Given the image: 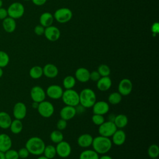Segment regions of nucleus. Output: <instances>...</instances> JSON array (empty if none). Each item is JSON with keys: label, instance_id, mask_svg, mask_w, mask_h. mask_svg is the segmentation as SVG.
Returning <instances> with one entry per match:
<instances>
[{"label": "nucleus", "instance_id": "f257e3e1", "mask_svg": "<svg viewBox=\"0 0 159 159\" xmlns=\"http://www.w3.org/2000/svg\"><path fill=\"white\" fill-rule=\"evenodd\" d=\"M91 146L93 149L99 155H104L110 151L112 143L110 138L99 135L93 138Z\"/></svg>", "mask_w": 159, "mask_h": 159}, {"label": "nucleus", "instance_id": "f03ea898", "mask_svg": "<svg viewBox=\"0 0 159 159\" xmlns=\"http://www.w3.org/2000/svg\"><path fill=\"white\" fill-rule=\"evenodd\" d=\"M45 143L43 140L39 137H32L29 138L25 145V147L28 150L30 154L40 156L43 154Z\"/></svg>", "mask_w": 159, "mask_h": 159}, {"label": "nucleus", "instance_id": "7ed1b4c3", "mask_svg": "<svg viewBox=\"0 0 159 159\" xmlns=\"http://www.w3.org/2000/svg\"><path fill=\"white\" fill-rule=\"evenodd\" d=\"M80 104L84 108H90L96 101V95L94 91L90 88H84L79 93Z\"/></svg>", "mask_w": 159, "mask_h": 159}, {"label": "nucleus", "instance_id": "20e7f679", "mask_svg": "<svg viewBox=\"0 0 159 159\" xmlns=\"http://www.w3.org/2000/svg\"><path fill=\"white\" fill-rule=\"evenodd\" d=\"M61 99L66 106L76 107L80 104L79 93L73 89H65L63 91Z\"/></svg>", "mask_w": 159, "mask_h": 159}, {"label": "nucleus", "instance_id": "39448f33", "mask_svg": "<svg viewBox=\"0 0 159 159\" xmlns=\"http://www.w3.org/2000/svg\"><path fill=\"white\" fill-rule=\"evenodd\" d=\"M53 16L58 22L63 24L68 22L71 19L73 13L69 8L61 7L56 10Z\"/></svg>", "mask_w": 159, "mask_h": 159}, {"label": "nucleus", "instance_id": "423d86ee", "mask_svg": "<svg viewBox=\"0 0 159 159\" xmlns=\"http://www.w3.org/2000/svg\"><path fill=\"white\" fill-rule=\"evenodd\" d=\"M37 109L39 114L44 118L50 117L55 111V107L53 104L45 100L39 102Z\"/></svg>", "mask_w": 159, "mask_h": 159}, {"label": "nucleus", "instance_id": "0eeeda50", "mask_svg": "<svg viewBox=\"0 0 159 159\" xmlns=\"http://www.w3.org/2000/svg\"><path fill=\"white\" fill-rule=\"evenodd\" d=\"M7 11L9 17L16 19L23 16L25 12V9L22 4L20 2H14L9 5Z\"/></svg>", "mask_w": 159, "mask_h": 159}, {"label": "nucleus", "instance_id": "6e6552de", "mask_svg": "<svg viewBox=\"0 0 159 159\" xmlns=\"http://www.w3.org/2000/svg\"><path fill=\"white\" fill-rule=\"evenodd\" d=\"M117 129V128L113 122L107 120L104 121L99 126L98 133L99 134V135L110 138Z\"/></svg>", "mask_w": 159, "mask_h": 159}, {"label": "nucleus", "instance_id": "1a4fd4ad", "mask_svg": "<svg viewBox=\"0 0 159 159\" xmlns=\"http://www.w3.org/2000/svg\"><path fill=\"white\" fill-rule=\"evenodd\" d=\"M55 148L57 155L63 158L68 157L71 153V147L70 144L65 140H62L58 143Z\"/></svg>", "mask_w": 159, "mask_h": 159}, {"label": "nucleus", "instance_id": "9d476101", "mask_svg": "<svg viewBox=\"0 0 159 159\" xmlns=\"http://www.w3.org/2000/svg\"><path fill=\"white\" fill-rule=\"evenodd\" d=\"M30 96L33 101L40 102L45 99L46 93L41 86H34L30 89Z\"/></svg>", "mask_w": 159, "mask_h": 159}, {"label": "nucleus", "instance_id": "9b49d317", "mask_svg": "<svg viewBox=\"0 0 159 159\" xmlns=\"http://www.w3.org/2000/svg\"><path fill=\"white\" fill-rule=\"evenodd\" d=\"M133 84L130 80L128 78H123L121 80L118 84V92L122 96H128L132 91Z\"/></svg>", "mask_w": 159, "mask_h": 159}, {"label": "nucleus", "instance_id": "f8f14e48", "mask_svg": "<svg viewBox=\"0 0 159 159\" xmlns=\"http://www.w3.org/2000/svg\"><path fill=\"white\" fill-rule=\"evenodd\" d=\"M46 96L52 99H59L61 98L63 89L61 86L58 84H52L47 87L46 91Z\"/></svg>", "mask_w": 159, "mask_h": 159}, {"label": "nucleus", "instance_id": "ddd939ff", "mask_svg": "<svg viewBox=\"0 0 159 159\" xmlns=\"http://www.w3.org/2000/svg\"><path fill=\"white\" fill-rule=\"evenodd\" d=\"M12 114L15 119L22 120L24 119L27 114V107L22 102H16L12 109Z\"/></svg>", "mask_w": 159, "mask_h": 159}, {"label": "nucleus", "instance_id": "4468645a", "mask_svg": "<svg viewBox=\"0 0 159 159\" xmlns=\"http://www.w3.org/2000/svg\"><path fill=\"white\" fill-rule=\"evenodd\" d=\"M46 39L51 42H55L59 39L60 37V31L55 26L50 25L45 28L44 34Z\"/></svg>", "mask_w": 159, "mask_h": 159}, {"label": "nucleus", "instance_id": "2eb2a0df", "mask_svg": "<svg viewBox=\"0 0 159 159\" xmlns=\"http://www.w3.org/2000/svg\"><path fill=\"white\" fill-rule=\"evenodd\" d=\"M93 114L105 115L109 111V105L107 102L104 101H96L94 105L92 106Z\"/></svg>", "mask_w": 159, "mask_h": 159}, {"label": "nucleus", "instance_id": "dca6fc26", "mask_svg": "<svg viewBox=\"0 0 159 159\" xmlns=\"http://www.w3.org/2000/svg\"><path fill=\"white\" fill-rule=\"evenodd\" d=\"M76 114V111L75 107L66 106H63L60 111V116L61 119L65 120H69L73 119Z\"/></svg>", "mask_w": 159, "mask_h": 159}, {"label": "nucleus", "instance_id": "f3484780", "mask_svg": "<svg viewBox=\"0 0 159 159\" xmlns=\"http://www.w3.org/2000/svg\"><path fill=\"white\" fill-rule=\"evenodd\" d=\"M111 141L112 144L117 146L123 145L126 140V134L122 129H117L114 134L111 136Z\"/></svg>", "mask_w": 159, "mask_h": 159}, {"label": "nucleus", "instance_id": "a211bd4d", "mask_svg": "<svg viewBox=\"0 0 159 159\" xmlns=\"http://www.w3.org/2000/svg\"><path fill=\"white\" fill-rule=\"evenodd\" d=\"M89 71L84 67H80L76 69L75 73V78L81 83H86L89 81Z\"/></svg>", "mask_w": 159, "mask_h": 159}, {"label": "nucleus", "instance_id": "6ab92c4d", "mask_svg": "<svg viewBox=\"0 0 159 159\" xmlns=\"http://www.w3.org/2000/svg\"><path fill=\"white\" fill-rule=\"evenodd\" d=\"M93 138L94 137L89 134H83L78 137L77 143L80 147L87 148L91 146Z\"/></svg>", "mask_w": 159, "mask_h": 159}, {"label": "nucleus", "instance_id": "aec40b11", "mask_svg": "<svg viewBox=\"0 0 159 159\" xmlns=\"http://www.w3.org/2000/svg\"><path fill=\"white\" fill-rule=\"evenodd\" d=\"M43 75L48 78H54L58 74V69L52 63H47L43 68Z\"/></svg>", "mask_w": 159, "mask_h": 159}, {"label": "nucleus", "instance_id": "412c9836", "mask_svg": "<svg viewBox=\"0 0 159 159\" xmlns=\"http://www.w3.org/2000/svg\"><path fill=\"white\" fill-rule=\"evenodd\" d=\"M112 86V80L109 76H101L96 82V87L101 91L109 90Z\"/></svg>", "mask_w": 159, "mask_h": 159}, {"label": "nucleus", "instance_id": "4be33fe9", "mask_svg": "<svg viewBox=\"0 0 159 159\" xmlns=\"http://www.w3.org/2000/svg\"><path fill=\"white\" fill-rule=\"evenodd\" d=\"M12 142L9 135L2 133L0 134V151L5 152L11 148Z\"/></svg>", "mask_w": 159, "mask_h": 159}, {"label": "nucleus", "instance_id": "5701e85b", "mask_svg": "<svg viewBox=\"0 0 159 159\" xmlns=\"http://www.w3.org/2000/svg\"><path fill=\"white\" fill-rule=\"evenodd\" d=\"M2 25L4 30L6 32L12 33L16 30V22L14 19L7 16L6 18L2 20Z\"/></svg>", "mask_w": 159, "mask_h": 159}, {"label": "nucleus", "instance_id": "b1692460", "mask_svg": "<svg viewBox=\"0 0 159 159\" xmlns=\"http://www.w3.org/2000/svg\"><path fill=\"white\" fill-rule=\"evenodd\" d=\"M53 16L51 13L48 12L42 13L39 18V22L40 25L45 28L52 25L53 22Z\"/></svg>", "mask_w": 159, "mask_h": 159}, {"label": "nucleus", "instance_id": "393cba45", "mask_svg": "<svg viewBox=\"0 0 159 159\" xmlns=\"http://www.w3.org/2000/svg\"><path fill=\"white\" fill-rule=\"evenodd\" d=\"M11 116L5 111L0 112V128L2 129H9L12 122Z\"/></svg>", "mask_w": 159, "mask_h": 159}, {"label": "nucleus", "instance_id": "a878e982", "mask_svg": "<svg viewBox=\"0 0 159 159\" xmlns=\"http://www.w3.org/2000/svg\"><path fill=\"white\" fill-rule=\"evenodd\" d=\"M128 122L129 119L127 116L123 114L116 115L114 120V124L116 125V127L119 129H122L126 127V125L128 124Z\"/></svg>", "mask_w": 159, "mask_h": 159}, {"label": "nucleus", "instance_id": "bb28decb", "mask_svg": "<svg viewBox=\"0 0 159 159\" xmlns=\"http://www.w3.org/2000/svg\"><path fill=\"white\" fill-rule=\"evenodd\" d=\"M99 155L93 149H86L81 152L79 159H99Z\"/></svg>", "mask_w": 159, "mask_h": 159}, {"label": "nucleus", "instance_id": "cd10ccee", "mask_svg": "<svg viewBox=\"0 0 159 159\" xmlns=\"http://www.w3.org/2000/svg\"><path fill=\"white\" fill-rule=\"evenodd\" d=\"M9 129L11 132L14 134H18L20 133L23 129V124L21 122V120L15 119L14 120H12Z\"/></svg>", "mask_w": 159, "mask_h": 159}, {"label": "nucleus", "instance_id": "c85d7f7f", "mask_svg": "<svg viewBox=\"0 0 159 159\" xmlns=\"http://www.w3.org/2000/svg\"><path fill=\"white\" fill-rule=\"evenodd\" d=\"M76 80L73 76L68 75L63 80V86L65 89H73L76 84Z\"/></svg>", "mask_w": 159, "mask_h": 159}, {"label": "nucleus", "instance_id": "c756f323", "mask_svg": "<svg viewBox=\"0 0 159 159\" xmlns=\"http://www.w3.org/2000/svg\"><path fill=\"white\" fill-rule=\"evenodd\" d=\"M29 75L32 79L34 80L40 78L43 75L42 67L38 65L32 66L29 70Z\"/></svg>", "mask_w": 159, "mask_h": 159}, {"label": "nucleus", "instance_id": "7c9ffc66", "mask_svg": "<svg viewBox=\"0 0 159 159\" xmlns=\"http://www.w3.org/2000/svg\"><path fill=\"white\" fill-rule=\"evenodd\" d=\"M43 155L48 159H53L57 155L56 148L53 145H45L43 152Z\"/></svg>", "mask_w": 159, "mask_h": 159}, {"label": "nucleus", "instance_id": "2f4dec72", "mask_svg": "<svg viewBox=\"0 0 159 159\" xmlns=\"http://www.w3.org/2000/svg\"><path fill=\"white\" fill-rule=\"evenodd\" d=\"M50 139L53 143L57 144L58 143L63 140V134L61 130L58 129L54 130L50 133Z\"/></svg>", "mask_w": 159, "mask_h": 159}, {"label": "nucleus", "instance_id": "473e14b6", "mask_svg": "<svg viewBox=\"0 0 159 159\" xmlns=\"http://www.w3.org/2000/svg\"><path fill=\"white\" fill-rule=\"evenodd\" d=\"M122 95L117 91V92H113L111 93L107 98L108 102L112 104L116 105L119 104L122 101Z\"/></svg>", "mask_w": 159, "mask_h": 159}, {"label": "nucleus", "instance_id": "72a5a7b5", "mask_svg": "<svg viewBox=\"0 0 159 159\" xmlns=\"http://www.w3.org/2000/svg\"><path fill=\"white\" fill-rule=\"evenodd\" d=\"M147 154L150 158H158L159 155V147L157 144L150 145L147 150Z\"/></svg>", "mask_w": 159, "mask_h": 159}, {"label": "nucleus", "instance_id": "f704fd0d", "mask_svg": "<svg viewBox=\"0 0 159 159\" xmlns=\"http://www.w3.org/2000/svg\"><path fill=\"white\" fill-rule=\"evenodd\" d=\"M101 76H109L111 74V69L107 65H100L97 70Z\"/></svg>", "mask_w": 159, "mask_h": 159}, {"label": "nucleus", "instance_id": "c9c22d12", "mask_svg": "<svg viewBox=\"0 0 159 159\" xmlns=\"http://www.w3.org/2000/svg\"><path fill=\"white\" fill-rule=\"evenodd\" d=\"M9 63V57L8 54L2 50H0V67L4 68Z\"/></svg>", "mask_w": 159, "mask_h": 159}, {"label": "nucleus", "instance_id": "e433bc0d", "mask_svg": "<svg viewBox=\"0 0 159 159\" xmlns=\"http://www.w3.org/2000/svg\"><path fill=\"white\" fill-rule=\"evenodd\" d=\"M91 120L94 124L98 125V126H99L101 124H102L105 121L104 116L99 115V114H93V115L92 116V117H91Z\"/></svg>", "mask_w": 159, "mask_h": 159}, {"label": "nucleus", "instance_id": "4c0bfd02", "mask_svg": "<svg viewBox=\"0 0 159 159\" xmlns=\"http://www.w3.org/2000/svg\"><path fill=\"white\" fill-rule=\"evenodd\" d=\"M6 159H19V155L17 150L14 149H9L4 152Z\"/></svg>", "mask_w": 159, "mask_h": 159}, {"label": "nucleus", "instance_id": "58836bf2", "mask_svg": "<svg viewBox=\"0 0 159 159\" xmlns=\"http://www.w3.org/2000/svg\"><path fill=\"white\" fill-rule=\"evenodd\" d=\"M17 152H18V155H19V158H22V159L27 158L29 157V154H30L29 151H28V150L25 147L20 148L17 151Z\"/></svg>", "mask_w": 159, "mask_h": 159}, {"label": "nucleus", "instance_id": "ea45409f", "mask_svg": "<svg viewBox=\"0 0 159 159\" xmlns=\"http://www.w3.org/2000/svg\"><path fill=\"white\" fill-rule=\"evenodd\" d=\"M67 127V121L63 119H59L57 122V128L59 130H63L66 129Z\"/></svg>", "mask_w": 159, "mask_h": 159}, {"label": "nucleus", "instance_id": "a19ab883", "mask_svg": "<svg viewBox=\"0 0 159 159\" xmlns=\"http://www.w3.org/2000/svg\"><path fill=\"white\" fill-rule=\"evenodd\" d=\"M101 76H100L99 73L98 72V71H93L90 72V75H89V80H91L93 82H97L98 80L101 78Z\"/></svg>", "mask_w": 159, "mask_h": 159}, {"label": "nucleus", "instance_id": "79ce46f5", "mask_svg": "<svg viewBox=\"0 0 159 159\" xmlns=\"http://www.w3.org/2000/svg\"><path fill=\"white\" fill-rule=\"evenodd\" d=\"M45 27L41 25H37L34 27V32L37 35H42L44 34Z\"/></svg>", "mask_w": 159, "mask_h": 159}, {"label": "nucleus", "instance_id": "37998d69", "mask_svg": "<svg viewBox=\"0 0 159 159\" xmlns=\"http://www.w3.org/2000/svg\"><path fill=\"white\" fill-rule=\"evenodd\" d=\"M151 30L153 35H156L159 32V24L158 22H154L151 27Z\"/></svg>", "mask_w": 159, "mask_h": 159}, {"label": "nucleus", "instance_id": "c03bdc74", "mask_svg": "<svg viewBox=\"0 0 159 159\" xmlns=\"http://www.w3.org/2000/svg\"><path fill=\"white\" fill-rule=\"evenodd\" d=\"M8 16L7 9L4 7L0 8V20H4Z\"/></svg>", "mask_w": 159, "mask_h": 159}, {"label": "nucleus", "instance_id": "a18cd8bd", "mask_svg": "<svg viewBox=\"0 0 159 159\" xmlns=\"http://www.w3.org/2000/svg\"><path fill=\"white\" fill-rule=\"evenodd\" d=\"M32 1L35 6H40L43 5L47 2V0H32Z\"/></svg>", "mask_w": 159, "mask_h": 159}, {"label": "nucleus", "instance_id": "49530a36", "mask_svg": "<svg viewBox=\"0 0 159 159\" xmlns=\"http://www.w3.org/2000/svg\"><path fill=\"white\" fill-rule=\"evenodd\" d=\"M75 109H76V114H77V113H83L86 108H84L83 106H82L81 104H79L78 105H77L75 107Z\"/></svg>", "mask_w": 159, "mask_h": 159}, {"label": "nucleus", "instance_id": "de8ad7c7", "mask_svg": "<svg viewBox=\"0 0 159 159\" xmlns=\"http://www.w3.org/2000/svg\"><path fill=\"white\" fill-rule=\"evenodd\" d=\"M99 159H112V158L110 155L104 154V155H102L101 157H99Z\"/></svg>", "mask_w": 159, "mask_h": 159}, {"label": "nucleus", "instance_id": "09e8293b", "mask_svg": "<svg viewBox=\"0 0 159 159\" xmlns=\"http://www.w3.org/2000/svg\"><path fill=\"white\" fill-rule=\"evenodd\" d=\"M115 116H116V115H114V114H109V115L108 116V120L114 122V120Z\"/></svg>", "mask_w": 159, "mask_h": 159}, {"label": "nucleus", "instance_id": "8fccbe9b", "mask_svg": "<svg viewBox=\"0 0 159 159\" xmlns=\"http://www.w3.org/2000/svg\"><path fill=\"white\" fill-rule=\"evenodd\" d=\"M39 102L33 101V102H32V107L34 109H37V107H38V106H39Z\"/></svg>", "mask_w": 159, "mask_h": 159}, {"label": "nucleus", "instance_id": "3c124183", "mask_svg": "<svg viewBox=\"0 0 159 159\" xmlns=\"http://www.w3.org/2000/svg\"><path fill=\"white\" fill-rule=\"evenodd\" d=\"M0 159H6L4 152H2L1 151H0Z\"/></svg>", "mask_w": 159, "mask_h": 159}, {"label": "nucleus", "instance_id": "603ef678", "mask_svg": "<svg viewBox=\"0 0 159 159\" xmlns=\"http://www.w3.org/2000/svg\"><path fill=\"white\" fill-rule=\"evenodd\" d=\"M37 159H48V158H47V157H45L44 155H43V156L40 155V157H39Z\"/></svg>", "mask_w": 159, "mask_h": 159}, {"label": "nucleus", "instance_id": "864d4df0", "mask_svg": "<svg viewBox=\"0 0 159 159\" xmlns=\"http://www.w3.org/2000/svg\"><path fill=\"white\" fill-rule=\"evenodd\" d=\"M3 75V70H2V68L0 67V78Z\"/></svg>", "mask_w": 159, "mask_h": 159}, {"label": "nucleus", "instance_id": "5fc2aeb1", "mask_svg": "<svg viewBox=\"0 0 159 159\" xmlns=\"http://www.w3.org/2000/svg\"><path fill=\"white\" fill-rule=\"evenodd\" d=\"M2 4H3V2H2V0H0V8L2 7Z\"/></svg>", "mask_w": 159, "mask_h": 159}, {"label": "nucleus", "instance_id": "6e6d98bb", "mask_svg": "<svg viewBox=\"0 0 159 159\" xmlns=\"http://www.w3.org/2000/svg\"><path fill=\"white\" fill-rule=\"evenodd\" d=\"M151 159H158V158H151Z\"/></svg>", "mask_w": 159, "mask_h": 159}, {"label": "nucleus", "instance_id": "4d7b16f0", "mask_svg": "<svg viewBox=\"0 0 159 159\" xmlns=\"http://www.w3.org/2000/svg\"><path fill=\"white\" fill-rule=\"evenodd\" d=\"M24 1H29V0H24Z\"/></svg>", "mask_w": 159, "mask_h": 159}]
</instances>
